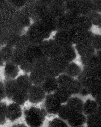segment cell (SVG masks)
Here are the masks:
<instances>
[{
	"label": "cell",
	"instance_id": "cell-28",
	"mask_svg": "<svg viewBox=\"0 0 101 127\" xmlns=\"http://www.w3.org/2000/svg\"><path fill=\"white\" fill-rule=\"evenodd\" d=\"M26 50L14 48L11 62L19 66L25 59Z\"/></svg>",
	"mask_w": 101,
	"mask_h": 127
},
{
	"label": "cell",
	"instance_id": "cell-3",
	"mask_svg": "<svg viewBox=\"0 0 101 127\" xmlns=\"http://www.w3.org/2000/svg\"><path fill=\"white\" fill-rule=\"evenodd\" d=\"M25 120L31 127H40L43 123L47 113L43 108L34 107L25 110Z\"/></svg>",
	"mask_w": 101,
	"mask_h": 127
},
{
	"label": "cell",
	"instance_id": "cell-32",
	"mask_svg": "<svg viewBox=\"0 0 101 127\" xmlns=\"http://www.w3.org/2000/svg\"><path fill=\"white\" fill-rule=\"evenodd\" d=\"M57 30L68 31L72 27L65 14L56 19Z\"/></svg>",
	"mask_w": 101,
	"mask_h": 127
},
{
	"label": "cell",
	"instance_id": "cell-18",
	"mask_svg": "<svg viewBox=\"0 0 101 127\" xmlns=\"http://www.w3.org/2000/svg\"><path fill=\"white\" fill-rule=\"evenodd\" d=\"M67 121L71 127H81L86 123V116L82 113H74Z\"/></svg>",
	"mask_w": 101,
	"mask_h": 127
},
{
	"label": "cell",
	"instance_id": "cell-7",
	"mask_svg": "<svg viewBox=\"0 0 101 127\" xmlns=\"http://www.w3.org/2000/svg\"><path fill=\"white\" fill-rule=\"evenodd\" d=\"M44 56L48 59L60 56L62 47L52 37L43 41L38 45Z\"/></svg>",
	"mask_w": 101,
	"mask_h": 127
},
{
	"label": "cell",
	"instance_id": "cell-38",
	"mask_svg": "<svg viewBox=\"0 0 101 127\" xmlns=\"http://www.w3.org/2000/svg\"><path fill=\"white\" fill-rule=\"evenodd\" d=\"M65 14L71 27L78 25L81 15L78 13L68 11L66 12Z\"/></svg>",
	"mask_w": 101,
	"mask_h": 127
},
{
	"label": "cell",
	"instance_id": "cell-23",
	"mask_svg": "<svg viewBox=\"0 0 101 127\" xmlns=\"http://www.w3.org/2000/svg\"><path fill=\"white\" fill-rule=\"evenodd\" d=\"M58 87L69 90L75 78L65 73H62L57 77Z\"/></svg>",
	"mask_w": 101,
	"mask_h": 127
},
{
	"label": "cell",
	"instance_id": "cell-37",
	"mask_svg": "<svg viewBox=\"0 0 101 127\" xmlns=\"http://www.w3.org/2000/svg\"><path fill=\"white\" fill-rule=\"evenodd\" d=\"M101 80L94 84L88 89L90 95L95 98L101 96Z\"/></svg>",
	"mask_w": 101,
	"mask_h": 127
},
{
	"label": "cell",
	"instance_id": "cell-17",
	"mask_svg": "<svg viewBox=\"0 0 101 127\" xmlns=\"http://www.w3.org/2000/svg\"><path fill=\"white\" fill-rule=\"evenodd\" d=\"M41 86L47 94L53 93L58 87L57 78L48 76Z\"/></svg>",
	"mask_w": 101,
	"mask_h": 127
},
{
	"label": "cell",
	"instance_id": "cell-25",
	"mask_svg": "<svg viewBox=\"0 0 101 127\" xmlns=\"http://www.w3.org/2000/svg\"><path fill=\"white\" fill-rule=\"evenodd\" d=\"M101 106H99L95 100L89 99L84 103L82 113L86 116L96 112Z\"/></svg>",
	"mask_w": 101,
	"mask_h": 127
},
{
	"label": "cell",
	"instance_id": "cell-1",
	"mask_svg": "<svg viewBox=\"0 0 101 127\" xmlns=\"http://www.w3.org/2000/svg\"><path fill=\"white\" fill-rule=\"evenodd\" d=\"M25 34L31 44L36 45L51 38L53 34L39 21L31 24Z\"/></svg>",
	"mask_w": 101,
	"mask_h": 127
},
{
	"label": "cell",
	"instance_id": "cell-35",
	"mask_svg": "<svg viewBox=\"0 0 101 127\" xmlns=\"http://www.w3.org/2000/svg\"><path fill=\"white\" fill-rule=\"evenodd\" d=\"M87 16L91 21L93 27L101 29V13L93 11Z\"/></svg>",
	"mask_w": 101,
	"mask_h": 127
},
{
	"label": "cell",
	"instance_id": "cell-6",
	"mask_svg": "<svg viewBox=\"0 0 101 127\" xmlns=\"http://www.w3.org/2000/svg\"><path fill=\"white\" fill-rule=\"evenodd\" d=\"M69 63L61 55L49 59V76L57 77L64 73Z\"/></svg>",
	"mask_w": 101,
	"mask_h": 127
},
{
	"label": "cell",
	"instance_id": "cell-31",
	"mask_svg": "<svg viewBox=\"0 0 101 127\" xmlns=\"http://www.w3.org/2000/svg\"><path fill=\"white\" fill-rule=\"evenodd\" d=\"M81 1V0H66L65 4L67 11L77 13L80 14Z\"/></svg>",
	"mask_w": 101,
	"mask_h": 127
},
{
	"label": "cell",
	"instance_id": "cell-15",
	"mask_svg": "<svg viewBox=\"0 0 101 127\" xmlns=\"http://www.w3.org/2000/svg\"><path fill=\"white\" fill-rule=\"evenodd\" d=\"M4 65V75L6 80L15 79L19 74V66L11 61L5 63Z\"/></svg>",
	"mask_w": 101,
	"mask_h": 127
},
{
	"label": "cell",
	"instance_id": "cell-4",
	"mask_svg": "<svg viewBox=\"0 0 101 127\" xmlns=\"http://www.w3.org/2000/svg\"><path fill=\"white\" fill-rule=\"evenodd\" d=\"M77 79L83 87L88 89L101 80V69L83 67L82 71Z\"/></svg>",
	"mask_w": 101,
	"mask_h": 127
},
{
	"label": "cell",
	"instance_id": "cell-29",
	"mask_svg": "<svg viewBox=\"0 0 101 127\" xmlns=\"http://www.w3.org/2000/svg\"><path fill=\"white\" fill-rule=\"evenodd\" d=\"M93 11L92 0H81L80 13L82 15L88 16Z\"/></svg>",
	"mask_w": 101,
	"mask_h": 127
},
{
	"label": "cell",
	"instance_id": "cell-45",
	"mask_svg": "<svg viewBox=\"0 0 101 127\" xmlns=\"http://www.w3.org/2000/svg\"><path fill=\"white\" fill-rule=\"evenodd\" d=\"M79 94L83 96H87L90 94L88 89L84 87L82 88Z\"/></svg>",
	"mask_w": 101,
	"mask_h": 127
},
{
	"label": "cell",
	"instance_id": "cell-5",
	"mask_svg": "<svg viewBox=\"0 0 101 127\" xmlns=\"http://www.w3.org/2000/svg\"><path fill=\"white\" fill-rule=\"evenodd\" d=\"M74 45L82 43H90L93 34L92 31L83 29L78 25L72 27L68 31Z\"/></svg>",
	"mask_w": 101,
	"mask_h": 127
},
{
	"label": "cell",
	"instance_id": "cell-20",
	"mask_svg": "<svg viewBox=\"0 0 101 127\" xmlns=\"http://www.w3.org/2000/svg\"><path fill=\"white\" fill-rule=\"evenodd\" d=\"M16 80L18 88L26 92H28L33 85L29 76L26 74L19 76Z\"/></svg>",
	"mask_w": 101,
	"mask_h": 127
},
{
	"label": "cell",
	"instance_id": "cell-34",
	"mask_svg": "<svg viewBox=\"0 0 101 127\" xmlns=\"http://www.w3.org/2000/svg\"><path fill=\"white\" fill-rule=\"evenodd\" d=\"M73 113L65 103L62 104L58 113L60 118L64 121H67L72 115Z\"/></svg>",
	"mask_w": 101,
	"mask_h": 127
},
{
	"label": "cell",
	"instance_id": "cell-19",
	"mask_svg": "<svg viewBox=\"0 0 101 127\" xmlns=\"http://www.w3.org/2000/svg\"><path fill=\"white\" fill-rule=\"evenodd\" d=\"M84 103L83 101L81 98L71 97L66 104L74 113H82Z\"/></svg>",
	"mask_w": 101,
	"mask_h": 127
},
{
	"label": "cell",
	"instance_id": "cell-16",
	"mask_svg": "<svg viewBox=\"0 0 101 127\" xmlns=\"http://www.w3.org/2000/svg\"><path fill=\"white\" fill-rule=\"evenodd\" d=\"M60 55L69 63L75 62L78 56L74 45L62 47Z\"/></svg>",
	"mask_w": 101,
	"mask_h": 127
},
{
	"label": "cell",
	"instance_id": "cell-2",
	"mask_svg": "<svg viewBox=\"0 0 101 127\" xmlns=\"http://www.w3.org/2000/svg\"><path fill=\"white\" fill-rule=\"evenodd\" d=\"M49 59L44 57L37 61L29 77L33 85L41 86L48 75Z\"/></svg>",
	"mask_w": 101,
	"mask_h": 127
},
{
	"label": "cell",
	"instance_id": "cell-14",
	"mask_svg": "<svg viewBox=\"0 0 101 127\" xmlns=\"http://www.w3.org/2000/svg\"><path fill=\"white\" fill-rule=\"evenodd\" d=\"M20 106L14 102L7 106V118L12 122L14 121L19 118L22 114L21 109Z\"/></svg>",
	"mask_w": 101,
	"mask_h": 127
},
{
	"label": "cell",
	"instance_id": "cell-33",
	"mask_svg": "<svg viewBox=\"0 0 101 127\" xmlns=\"http://www.w3.org/2000/svg\"><path fill=\"white\" fill-rule=\"evenodd\" d=\"M77 25L87 31H92L93 28L91 21L87 16L81 15Z\"/></svg>",
	"mask_w": 101,
	"mask_h": 127
},
{
	"label": "cell",
	"instance_id": "cell-27",
	"mask_svg": "<svg viewBox=\"0 0 101 127\" xmlns=\"http://www.w3.org/2000/svg\"><path fill=\"white\" fill-rule=\"evenodd\" d=\"M11 100L20 105H23L28 100V92L18 88Z\"/></svg>",
	"mask_w": 101,
	"mask_h": 127
},
{
	"label": "cell",
	"instance_id": "cell-26",
	"mask_svg": "<svg viewBox=\"0 0 101 127\" xmlns=\"http://www.w3.org/2000/svg\"><path fill=\"white\" fill-rule=\"evenodd\" d=\"M6 96L10 99H11L12 97L18 89L16 79L13 80H6L4 82Z\"/></svg>",
	"mask_w": 101,
	"mask_h": 127
},
{
	"label": "cell",
	"instance_id": "cell-44",
	"mask_svg": "<svg viewBox=\"0 0 101 127\" xmlns=\"http://www.w3.org/2000/svg\"><path fill=\"white\" fill-rule=\"evenodd\" d=\"M6 97L4 83L0 81V101Z\"/></svg>",
	"mask_w": 101,
	"mask_h": 127
},
{
	"label": "cell",
	"instance_id": "cell-13",
	"mask_svg": "<svg viewBox=\"0 0 101 127\" xmlns=\"http://www.w3.org/2000/svg\"><path fill=\"white\" fill-rule=\"evenodd\" d=\"M77 54L80 57H84L95 54V50L90 43H82L74 45Z\"/></svg>",
	"mask_w": 101,
	"mask_h": 127
},
{
	"label": "cell",
	"instance_id": "cell-10",
	"mask_svg": "<svg viewBox=\"0 0 101 127\" xmlns=\"http://www.w3.org/2000/svg\"><path fill=\"white\" fill-rule=\"evenodd\" d=\"M52 37L62 48L73 45L71 41L68 31L57 30L53 34Z\"/></svg>",
	"mask_w": 101,
	"mask_h": 127
},
{
	"label": "cell",
	"instance_id": "cell-36",
	"mask_svg": "<svg viewBox=\"0 0 101 127\" xmlns=\"http://www.w3.org/2000/svg\"><path fill=\"white\" fill-rule=\"evenodd\" d=\"M35 63V61L25 58L19 66L21 69L25 73H30L33 68Z\"/></svg>",
	"mask_w": 101,
	"mask_h": 127
},
{
	"label": "cell",
	"instance_id": "cell-42",
	"mask_svg": "<svg viewBox=\"0 0 101 127\" xmlns=\"http://www.w3.org/2000/svg\"><path fill=\"white\" fill-rule=\"evenodd\" d=\"M50 127H67L68 125L64 120L60 118L53 119L49 124Z\"/></svg>",
	"mask_w": 101,
	"mask_h": 127
},
{
	"label": "cell",
	"instance_id": "cell-40",
	"mask_svg": "<svg viewBox=\"0 0 101 127\" xmlns=\"http://www.w3.org/2000/svg\"><path fill=\"white\" fill-rule=\"evenodd\" d=\"M83 87L79 80L77 78H75L68 91L72 95H78L80 94Z\"/></svg>",
	"mask_w": 101,
	"mask_h": 127
},
{
	"label": "cell",
	"instance_id": "cell-12",
	"mask_svg": "<svg viewBox=\"0 0 101 127\" xmlns=\"http://www.w3.org/2000/svg\"><path fill=\"white\" fill-rule=\"evenodd\" d=\"M48 7L50 14L56 19L64 14L67 11L65 3L53 1Z\"/></svg>",
	"mask_w": 101,
	"mask_h": 127
},
{
	"label": "cell",
	"instance_id": "cell-9",
	"mask_svg": "<svg viewBox=\"0 0 101 127\" xmlns=\"http://www.w3.org/2000/svg\"><path fill=\"white\" fill-rule=\"evenodd\" d=\"M46 95L41 86L33 85L28 91V100L32 103L38 104L44 100Z\"/></svg>",
	"mask_w": 101,
	"mask_h": 127
},
{
	"label": "cell",
	"instance_id": "cell-41",
	"mask_svg": "<svg viewBox=\"0 0 101 127\" xmlns=\"http://www.w3.org/2000/svg\"><path fill=\"white\" fill-rule=\"evenodd\" d=\"M7 107L5 103L0 102V125H4L6 122Z\"/></svg>",
	"mask_w": 101,
	"mask_h": 127
},
{
	"label": "cell",
	"instance_id": "cell-24",
	"mask_svg": "<svg viewBox=\"0 0 101 127\" xmlns=\"http://www.w3.org/2000/svg\"><path fill=\"white\" fill-rule=\"evenodd\" d=\"M82 68L75 62L69 63L64 73L74 78H77L82 71Z\"/></svg>",
	"mask_w": 101,
	"mask_h": 127
},
{
	"label": "cell",
	"instance_id": "cell-21",
	"mask_svg": "<svg viewBox=\"0 0 101 127\" xmlns=\"http://www.w3.org/2000/svg\"><path fill=\"white\" fill-rule=\"evenodd\" d=\"M53 94L61 104L66 103L72 95L67 89L59 87Z\"/></svg>",
	"mask_w": 101,
	"mask_h": 127
},
{
	"label": "cell",
	"instance_id": "cell-8",
	"mask_svg": "<svg viewBox=\"0 0 101 127\" xmlns=\"http://www.w3.org/2000/svg\"><path fill=\"white\" fill-rule=\"evenodd\" d=\"M43 101V108L47 113L50 114H58L62 104L53 93L47 94Z\"/></svg>",
	"mask_w": 101,
	"mask_h": 127
},
{
	"label": "cell",
	"instance_id": "cell-43",
	"mask_svg": "<svg viewBox=\"0 0 101 127\" xmlns=\"http://www.w3.org/2000/svg\"><path fill=\"white\" fill-rule=\"evenodd\" d=\"M93 1V11L101 13V0H92Z\"/></svg>",
	"mask_w": 101,
	"mask_h": 127
},
{
	"label": "cell",
	"instance_id": "cell-46",
	"mask_svg": "<svg viewBox=\"0 0 101 127\" xmlns=\"http://www.w3.org/2000/svg\"><path fill=\"white\" fill-rule=\"evenodd\" d=\"M53 1V0H36L37 2L45 4L47 6Z\"/></svg>",
	"mask_w": 101,
	"mask_h": 127
},
{
	"label": "cell",
	"instance_id": "cell-11",
	"mask_svg": "<svg viewBox=\"0 0 101 127\" xmlns=\"http://www.w3.org/2000/svg\"><path fill=\"white\" fill-rule=\"evenodd\" d=\"M80 61L83 67L101 69V57L95 54L84 57H80Z\"/></svg>",
	"mask_w": 101,
	"mask_h": 127
},
{
	"label": "cell",
	"instance_id": "cell-22",
	"mask_svg": "<svg viewBox=\"0 0 101 127\" xmlns=\"http://www.w3.org/2000/svg\"><path fill=\"white\" fill-rule=\"evenodd\" d=\"M101 107L94 113L86 116L87 126L89 127H101Z\"/></svg>",
	"mask_w": 101,
	"mask_h": 127
},
{
	"label": "cell",
	"instance_id": "cell-48",
	"mask_svg": "<svg viewBox=\"0 0 101 127\" xmlns=\"http://www.w3.org/2000/svg\"><path fill=\"white\" fill-rule=\"evenodd\" d=\"M66 0H53V1L56 2L61 3H65Z\"/></svg>",
	"mask_w": 101,
	"mask_h": 127
},
{
	"label": "cell",
	"instance_id": "cell-39",
	"mask_svg": "<svg viewBox=\"0 0 101 127\" xmlns=\"http://www.w3.org/2000/svg\"><path fill=\"white\" fill-rule=\"evenodd\" d=\"M90 43L96 50H101V34L93 32Z\"/></svg>",
	"mask_w": 101,
	"mask_h": 127
},
{
	"label": "cell",
	"instance_id": "cell-47",
	"mask_svg": "<svg viewBox=\"0 0 101 127\" xmlns=\"http://www.w3.org/2000/svg\"><path fill=\"white\" fill-rule=\"evenodd\" d=\"M4 62L3 61L2 57H1L0 51V66H2L4 65Z\"/></svg>",
	"mask_w": 101,
	"mask_h": 127
},
{
	"label": "cell",
	"instance_id": "cell-30",
	"mask_svg": "<svg viewBox=\"0 0 101 127\" xmlns=\"http://www.w3.org/2000/svg\"><path fill=\"white\" fill-rule=\"evenodd\" d=\"M13 50L14 48L6 45L0 47L1 57L4 63L11 61Z\"/></svg>",
	"mask_w": 101,
	"mask_h": 127
}]
</instances>
